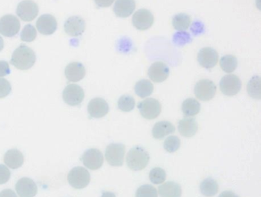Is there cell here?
Listing matches in <instances>:
<instances>
[{"label": "cell", "mask_w": 261, "mask_h": 197, "mask_svg": "<svg viewBox=\"0 0 261 197\" xmlns=\"http://www.w3.org/2000/svg\"><path fill=\"white\" fill-rule=\"evenodd\" d=\"M36 61L34 50L25 44H21L13 51L10 62L19 70H27L34 66Z\"/></svg>", "instance_id": "cell-1"}, {"label": "cell", "mask_w": 261, "mask_h": 197, "mask_svg": "<svg viewBox=\"0 0 261 197\" xmlns=\"http://www.w3.org/2000/svg\"><path fill=\"white\" fill-rule=\"evenodd\" d=\"M149 161V153L141 147L133 148L126 155V164L132 171H142L146 167Z\"/></svg>", "instance_id": "cell-2"}, {"label": "cell", "mask_w": 261, "mask_h": 197, "mask_svg": "<svg viewBox=\"0 0 261 197\" xmlns=\"http://www.w3.org/2000/svg\"><path fill=\"white\" fill-rule=\"evenodd\" d=\"M68 181L74 189H84L91 181V174L85 168L76 166L68 173Z\"/></svg>", "instance_id": "cell-3"}, {"label": "cell", "mask_w": 261, "mask_h": 197, "mask_svg": "<svg viewBox=\"0 0 261 197\" xmlns=\"http://www.w3.org/2000/svg\"><path fill=\"white\" fill-rule=\"evenodd\" d=\"M125 156V145L112 143L107 147L105 158L111 166H120L123 164Z\"/></svg>", "instance_id": "cell-4"}, {"label": "cell", "mask_w": 261, "mask_h": 197, "mask_svg": "<svg viewBox=\"0 0 261 197\" xmlns=\"http://www.w3.org/2000/svg\"><path fill=\"white\" fill-rule=\"evenodd\" d=\"M138 108L141 116L149 120L156 119L162 111L161 104L154 98H148L140 102Z\"/></svg>", "instance_id": "cell-5"}, {"label": "cell", "mask_w": 261, "mask_h": 197, "mask_svg": "<svg viewBox=\"0 0 261 197\" xmlns=\"http://www.w3.org/2000/svg\"><path fill=\"white\" fill-rule=\"evenodd\" d=\"M20 21L13 15H6L0 18V34L5 37L11 38L19 33Z\"/></svg>", "instance_id": "cell-6"}, {"label": "cell", "mask_w": 261, "mask_h": 197, "mask_svg": "<svg viewBox=\"0 0 261 197\" xmlns=\"http://www.w3.org/2000/svg\"><path fill=\"white\" fill-rule=\"evenodd\" d=\"M62 97L65 103L71 106H76L83 102L85 91L77 84H69L64 90Z\"/></svg>", "instance_id": "cell-7"}, {"label": "cell", "mask_w": 261, "mask_h": 197, "mask_svg": "<svg viewBox=\"0 0 261 197\" xmlns=\"http://www.w3.org/2000/svg\"><path fill=\"white\" fill-rule=\"evenodd\" d=\"M217 87L215 82L210 79H201L195 84V95L201 101H209L215 97Z\"/></svg>", "instance_id": "cell-8"}, {"label": "cell", "mask_w": 261, "mask_h": 197, "mask_svg": "<svg viewBox=\"0 0 261 197\" xmlns=\"http://www.w3.org/2000/svg\"><path fill=\"white\" fill-rule=\"evenodd\" d=\"M241 86V79L234 74L226 75L220 81V90L226 96H233L238 94Z\"/></svg>", "instance_id": "cell-9"}, {"label": "cell", "mask_w": 261, "mask_h": 197, "mask_svg": "<svg viewBox=\"0 0 261 197\" xmlns=\"http://www.w3.org/2000/svg\"><path fill=\"white\" fill-rule=\"evenodd\" d=\"M39 6L32 0H25L18 5L16 13L24 21H31L37 17L39 14Z\"/></svg>", "instance_id": "cell-10"}, {"label": "cell", "mask_w": 261, "mask_h": 197, "mask_svg": "<svg viewBox=\"0 0 261 197\" xmlns=\"http://www.w3.org/2000/svg\"><path fill=\"white\" fill-rule=\"evenodd\" d=\"M84 165L88 169L96 171L100 169L103 163V155L100 150L91 148L85 151L82 157Z\"/></svg>", "instance_id": "cell-11"}, {"label": "cell", "mask_w": 261, "mask_h": 197, "mask_svg": "<svg viewBox=\"0 0 261 197\" xmlns=\"http://www.w3.org/2000/svg\"><path fill=\"white\" fill-rule=\"evenodd\" d=\"M132 22L134 27L138 30H147L153 24L154 16L148 9H139L133 15Z\"/></svg>", "instance_id": "cell-12"}, {"label": "cell", "mask_w": 261, "mask_h": 197, "mask_svg": "<svg viewBox=\"0 0 261 197\" xmlns=\"http://www.w3.org/2000/svg\"><path fill=\"white\" fill-rule=\"evenodd\" d=\"M65 33L71 37H79L83 35L86 29V23L81 16H71L64 24Z\"/></svg>", "instance_id": "cell-13"}, {"label": "cell", "mask_w": 261, "mask_h": 197, "mask_svg": "<svg viewBox=\"0 0 261 197\" xmlns=\"http://www.w3.org/2000/svg\"><path fill=\"white\" fill-rule=\"evenodd\" d=\"M109 105L107 101L102 98H94L88 103V114L91 118H94V119L105 117L109 112Z\"/></svg>", "instance_id": "cell-14"}, {"label": "cell", "mask_w": 261, "mask_h": 197, "mask_svg": "<svg viewBox=\"0 0 261 197\" xmlns=\"http://www.w3.org/2000/svg\"><path fill=\"white\" fill-rule=\"evenodd\" d=\"M36 27L42 35H53L57 30V20L53 15L45 14L39 17L36 22Z\"/></svg>", "instance_id": "cell-15"}, {"label": "cell", "mask_w": 261, "mask_h": 197, "mask_svg": "<svg viewBox=\"0 0 261 197\" xmlns=\"http://www.w3.org/2000/svg\"><path fill=\"white\" fill-rule=\"evenodd\" d=\"M198 61L204 68H213L218 64V52L212 47H204L198 52Z\"/></svg>", "instance_id": "cell-16"}, {"label": "cell", "mask_w": 261, "mask_h": 197, "mask_svg": "<svg viewBox=\"0 0 261 197\" xmlns=\"http://www.w3.org/2000/svg\"><path fill=\"white\" fill-rule=\"evenodd\" d=\"M169 67L162 61L153 63L148 70V76L155 82H163L169 77Z\"/></svg>", "instance_id": "cell-17"}, {"label": "cell", "mask_w": 261, "mask_h": 197, "mask_svg": "<svg viewBox=\"0 0 261 197\" xmlns=\"http://www.w3.org/2000/svg\"><path fill=\"white\" fill-rule=\"evenodd\" d=\"M16 190L19 197H35L38 192V187L34 180L23 177L16 183Z\"/></svg>", "instance_id": "cell-18"}, {"label": "cell", "mask_w": 261, "mask_h": 197, "mask_svg": "<svg viewBox=\"0 0 261 197\" xmlns=\"http://www.w3.org/2000/svg\"><path fill=\"white\" fill-rule=\"evenodd\" d=\"M65 76L70 82H79L85 78L86 70L80 62H71L65 67Z\"/></svg>", "instance_id": "cell-19"}, {"label": "cell", "mask_w": 261, "mask_h": 197, "mask_svg": "<svg viewBox=\"0 0 261 197\" xmlns=\"http://www.w3.org/2000/svg\"><path fill=\"white\" fill-rule=\"evenodd\" d=\"M135 9V0H117L114 6V13L120 18L129 17Z\"/></svg>", "instance_id": "cell-20"}, {"label": "cell", "mask_w": 261, "mask_h": 197, "mask_svg": "<svg viewBox=\"0 0 261 197\" xmlns=\"http://www.w3.org/2000/svg\"><path fill=\"white\" fill-rule=\"evenodd\" d=\"M178 129L180 134L184 137H193L198 130V122L195 119L185 118L178 122Z\"/></svg>", "instance_id": "cell-21"}, {"label": "cell", "mask_w": 261, "mask_h": 197, "mask_svg": "<svg viewBox=\"0 0 261 197\" xmlns=\"http://www.w3.org/2000/svg\"><path fill=\"white\" fill-rule=\"evenodd\" d=\"M4 163L8 167L16 170L21 167L24 163V156L17 149H10L4 155Z\"/></svg>", "instance_id": "cell-22"}, {"label": "cell", "mask_w": 261, "mask_h": 197, "mask_svg": "<svg viewBox=\"0 0 261 197\" xmlns=\"http://www.w3.org/2000/svg\"><path fill=\"white\" fill-rule=\"evenodd\" d=\"M175 128L173 124L168 121H161L155 124L152 128V136L154 138L163 139L166 136L175 132Z\"/></svg>", "instance_id": "cell-23"}, {"label": "cell", "mask_w": 261, "mask_h": 197, "mask_svg": "<svg viewBox=\"0 0 261 197\" xmlns=\"http://www.w3.org/2000/svg\"><path fill=\"white\" fill-rule=\"evenodd\" d=\"M160 197H181V187L173 181L166 182L159 187Z\"/></svg>", "instance_id": "cell-24"}, {"label": "cell", "mask_w": 261, "mask_h": 197, "mask_svg": "<svg viewBox=\"0 0 261 197\" xmlns=\"http://www.w3.org/2000/svg\"><path fill=\"white\" fill-rule=\"evenodd\" d=\"M200 190L204 196L212 197L218 193L219 186L214 179L208 177L201 182L200 184Z\"/></svg>", "instance_id": "cell-25"}, {"label": "cell", "mask_w": 261, "mask_h": 197, "mask_svg": "<svg viewBox=\"0 0 261 197\" xmlns=\"http://www.w3.org/2000/svg\"><path fill=\"white\" fill-rule=\"evenodd\" d=\"M200 109H201V105L198 100L193 98L186 99L181 105V110L186 117L196 116L199 113Z\"/></svg>", "instance_id": "cell-26"}, {"label": "cell", "mask_w": 261, "mask_h": 197, "mask_svg": "<svg viewBox=\"0 0 261 197\" xmlns=\"http://www.w3.org/2000/svg\"><path fill=\"white\" fill-rule=\"evenodd\" d=\"M134 90L136 94L140 98H146L153 93V84L149 79H141L136 83Z\"/></svg>", "instance_id": "cell-27"}, {"label": "cell", "mask_w": 261, "mask_h": 197, "mask_svg": "<svg viewBox=\"0 0 261 197\" xmlns=\"http://www.w3.org/2000/svg\"><path fill=\"white\" fill-rule=\"evenodd\" d=\"M191 24V17L186 13L175 15L172 18V25L174 29L179 32H185Z\"/></svg>", "instance_id": "cell-28"}, {"label": "cell", "mask_w": 261, "mask_h": 197, "mask_svg": "<svg viewBox=\"0 0 261 197\" xmlns=\"http://www.w3.org/2000/svg\"><path fill=\"white\" fill-rule=\"evenodd\" d=\"M247 93L253 99H260V78L254 76L247 84Z\"/></svg>", "instance_id": "cell-29"}, {"label": "cell", "mask_w": 261, "mask_h": 197, "mask_svg": "<svg viewBox=\"0 0 261 197\" xmlns=\"http://www.w3.org/2000/svg\"><path fill=\"white\" fill-rule=\"evenodd\" d=\"M220 66L226 73H232L238 67V60L233 55H225L220 60Z\"/></svg>", "instance_id": "cell-30"}, {"label": "cell", "mask_w": 261, "mask_h": 197, "mask_svg": "<svg viewBox=\"0 0 261 197\" xmlns=\"http://www.w3.org/2000/svg\"><path fill=\"white\" fill-rule=\"evenodd\" d=\"M117 105L121 111L128 112V111H132L135 107V99L130 95H123L119 99Z\"/></svg>", "instance_id": "cell-31"}, {"label": "cell", "mask_w": 261, "mask_h": 197, "mask_svg": "<svg viewBox=\"0 0 261 197\" xmlns=\"http://www.w3.org/2000/svg\"><path fill=\"white\" fill-rule=\"evenodd\" d=\"M149 180L154 184H161L166 179V173L161 167H155L149 172Z\"/></svg>", "instance_id": "cell-32"}, {"label": "cell", "mask_w": 261, "mask_h": 197, "mask_svg": "<svg viewBox=\"0 0 261 197\" xmlns=\"http://www.w3.org/2000/svg\"><path fill=\"white\" fill-rule=\"evenodd\" d=\"M37 37V31L32 24H27L21 32L20 38L22 41L32 42Z\"/></svg>", "instance_id": "cell-33"}, {"label": "cell", "mask_w": 261, "mask_h": 197, "mask_svg": "<svg viewBox=\"0 0 261 197\" xmlns=\"http://www.w3.org/2000/svg\"><path fill=\"white\" fill-rule=\"evenodd\" d=\"M136 197H158V192L154 186L145 184L137 189Z\"/></svg>", "instance_id": "cell-34"}, {"label": "cell", "mask_w": 261, "mask_h": 197, "mask_svg": "<svg viewBox=\"0 0 261 197\" xmlns=\"http://www.w3.org/2000/svg\"><path fill=\"white\" fill-rule=\"evenodd\" d=\"M164 148L169 153H174L179 149L181 140L177 136H169L164 142Z\"/></svg>", "instance_id": "cell-35"}, {"label": "cell", "mask_w": 261, "mask_h": 197, "mask_svg": "<svg viewBox=\"0 0 261 197\" xmlns=\"http://www.w3.org/2000/svg\"><path fill=\"white\" fill-rule=\"evenodd\" d=\"M192 41L190 35L186 32H177L174 35L173 41L178 45H184Z\"/></svg>", "instance_id": "cell-36"}, {"label": "cell", "mask_w": 261, "mask_h": 197, "mask_svg": "<svg viewBox=\"0 0 261 197\" xmlns=\"http://www.w3.org/2000/svg\"><path fill=\"white\" fill-rule=\"evenodd\" d=\"M12 86L10 81L4 78H0V99H4L10 94Z\"/></svg>", "instance_id": "cell-37"}, {"label": "cell", "mask_w": 261, "mask_h": 197, "mask_svg": "<svg viewBox=\"0 0 261 197\" xmlns=\"http://www.w3.org/2000/svg\"><path fill=\"white\" fill-rule=\"evenodd\" d=\"M11 172L5 165L0 164V185L5 184L10 180Z\"/></svg>", "instance_id": "cell-38"}, {"label": "cell", "mask_w": 261, "mask_h": 197, "mask_svg": "<svg viewBox=\"0 0 261 197\" xmlns=\"http://www.w3.org/2000/svg\"><path fill=\"white\" fill-rule=\"evenodd\" d=\"M10 73V65L5 61H0V77H4Z\"/></svg>", "instance_id": "cell-39"}, {"label": "cell", "mask_w": 261, "mask_h": 197, "mask_svg": "<svg viewBox=\"0 0 261 197\" xmlns=\"http://www.w3.org/2000/svg\"><path fill=\"white\" fill-rule=\"evenodd\" d=\"M114 0H94V3L98 7H110L114 3Z\"/></svg>", "instance_id": "cell-40"}, {"label": "cell", "mask_w": 261, "mask_h": 197, "mask_svg": "<svg viewBox=\"0 0 261 197\" xmlns=\"http://www.w3.org/2000/svg\"><path fill=\"white\" fill-rule=\"evenodd\" d=\"M0 197H17V195L14 191L10 189H7L0 192Z\"/></svg>", "instance_id": "cell-41"}, {"label": "cell", "mask_w": 261, "mask_h": 197, "mask_svg": "<svg viewBox=\"0 0 261 197\" xmlns=\"http://www.w3.org/2000/svg\"><path fill=\"white\" fill-rule=\"evenodd\" d=\"M218 197H240L239 195H237L234 192L232 191H224V192H221Z\"/></svg>", "instance_id": "cell-42"}, {"label": "cell", "mask_w": 261, "mask_h": 197, "mask_svg": "<svg viewBox=\"0 0 261 197\" xmlns=\"http://www.w3.org/2000/svg\"><path fill=\"white\" fill-rule=\"evenodd\" d=\"M101 197H117L115 194L112 192H108V191H105L102 193Z\"/></svg>", "instance_id": "cell-43"}, {"label": "cell", "mask_w": 261, "mask_h": 197, "mask_svg": "<svg viewBox=\"0 0 261 197\" xmlns=\"http://www.w3.org/2000/svg\"><path fill=\"white\" fill-rule=\"evenodd\" d=\"M4 47V41L2 37L0 36V52L2 51Z\"/></svg>", "instance_id": "cell-44"}]
</instances>
